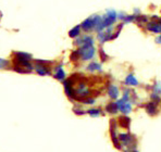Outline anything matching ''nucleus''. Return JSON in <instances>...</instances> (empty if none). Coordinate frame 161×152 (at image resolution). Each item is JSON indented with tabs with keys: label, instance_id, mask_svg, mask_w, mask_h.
Listing matches in <instances>:
<instances>
[{
	"label": "nucleus",
	"instance_id": "1",
	"mask_svg": "<svg viewBox=\"0 0 161 152\" xmlns=\"http://www.w3.org/2000/svg\"><path fill=\"white\" fill-rule=\"evenodd\" d=\"M90 94H92V90L89 89L87 84L83 80H80L74 87V100L82 101L83 99L90 97Z\"/></svg>",
	"mask_w": 161,
	"mask_h": 152
},
{
	"label": "nucleus",
	"instance_id": "2",
	"mask_svg": "<svg viewBox=\"0 0 161 152\" xmlns=\"http://www.w3.org/2000/svg\"><path fill=\"white\" fill-rule=\"evenodd\" d=\"M117 21H118V12L113 9H108L105 15H102V24L105 30L110 26H113Z\"/></svg>",
	"mask_w": 161,
	"mask_h": 152
},
{
	"label": "nucleus",
	"instance_id": "3",
	"mask_svg": "<svg viewBox=\"0 0 161 152\" xmlns=\"http://www.w3.org/2000/svg\"><path fill=\"white\" fill-rule=\"evenodd\" d=\"M78 53H80V57L82 61H89L92 60L93 58L95 57L96 54V48L94 46H82L77 49Z\"/></svg>",
	"mask_w": 161,
	"mask_h": 152
},
{
	"label": "nucleus",
	"instance_id": "4",
	"mask_svg": "<svg viewBox=\"0 0 161 152\" xmlns=\"http://www.w3.org/2000/svg\"><path fill=\"white\" fill-rule=\"evenodd\" d=\"M12 63H13V65L20 66V68H25V70H27V71H30V72H32V71L34 70V65H33L31 60H25V59L13 57Z\"/></svg>",
	"mask_w": 161,
	"mask_h": 152
},
{
	"label": "nucleus",
	"instance_id": "5",
	"mask_svg": "<svg viewBox=\"0 0 161 152\" xmlns=\"http://www.w3.org/2000/svg\"><path fill=\"white\" fill-rule=\"evenodd\" d=\"M117 106L119 109V112L123 114V115H129L132 112V103L131 101H124L123 99H118L117 101Z\"/></svg>",
	"mask_w": 161,
	"mask_h": 152
},
{
	"label": "nucleus",
	"instance_id": "6",
	"mask_svg": "<svg viewBox=\"0 0 161 152\" xmlns=\"http://www.w3.org/2000/svg\"><path fill=\"white\" fill-rule=\"evenodd\" d=\"M80 27H82V30L85 32V33H89V32L95 30V19H94V15L89 16L87 19H85L83 22L80 23Z\"/></svg>",
	"mask_w": 161,
	"mask_h": 152
},
{
	"label": "nucleus",
	"instance_id": "7",
	"mask_svg": "<svg viewBox=\"0 0 161 152\" xmlns=\"http://www.w3.org/2000/svg\"><path fill=\"white\" fill-rule=\"evenodd\" d=\"M145 28L153 34H161V23L158 21H149L145 25Z\"/></svg>",
	"mask_w": 161,
	"mask_h": 152
},
{
	"label": "nucleus",
	"instance_id": "8",
	"mask_svg": "<svg viewBox=\"0 0 161 152\" xmlns=\"http://www.w3.org/2000/svg\"><path fill=\"white\" fill-rule=\"evenodd\" d=\"M35 72L37 73L40 76H46V75H51V68L49 65H44V64H38L35 63L34 65Z\"/></svg>",
	"mask_w": 161,
	"mask_h": 152
},
{
	"label": "nucleus",
	"instance_id": "9",
	"mask_svg": "<svg viewBox=\"0 0 161 152\" xmlns=\"http://www.w3.org/2000/svg\"><path fill=\"white\" fill-rule=\"evenodd\" d=\"M54 77L56 78L57 80L59 82H64L66 78V75H65V72L64 70H63V64L60 63V64H58L56 68H54Z\"/></svg>",
	"mask_w": 161,
	"mask_h": 152
},
{
	"label": "nucleus",
	"instance_id": "10",
	"mask_svg": "<svg viewBox=\"0 0 161 152\" xmlns=\"http://www.w3.org/2000/svg\"><path fill=\"white\" fill-rule=\"evenodd\" d=\"M107 94L109 96V98L111 100H118L119 99V96H120V89L117 85H109L107 88Z\"/></svg>",
	"mask_w": 161,
	"mask_h": 152
},
{
	"label": "nucleus",
	"instance_id": "11",
	"mask_svg": "<svg viewBox=\"0 0 161 152\" xmlns=\"http://www.w3.org/2000/svg\"><path fill=\"white\" fill-rule=\"evenodd\" d=\"M120 144H124V146H130L131 144H133L134 137L132 136L130 133H121L118 135Z\"/></svg>",
	"mask_w": 161,
	"mask_h": 152
},
{
	"label": "nucleus",
	"instance_id": "12",
	"mask_svg": "<svg viewBox=\"0 0 161 152\" xmlns=\"http://www.w3.org/2000/svg\"><path fill=\"white\" fill-rule=\"evenodd\" d=\"M112 35L113 34H110V33H108L106 30H102V32L97 33V39L99 40L100 45H104L105 42H109V40H113L112 39Z\"/></svg>",
	"mask_w": 161,
	"mask_h": 152
},
{
	"label": "nucleus",
	"instance_id": "13",
	"mask_svg": "<svg viewBox=\"0 0 161 152\" xmlns=\"http://www.w3.org/2000/svg\"><path fill=\"white\" fill-rule=\"evenodd\" d=\"M124 84H125L126 86H131V87H136V86L139 85L136 76H135L134 74H132V73H130L129 75H126L125 80H124Z\"/></svg>",
	"mask_w": 161,
	"mask_h": 152
},
{
	"label": "nucleus",
	"instance_id": "14",
	"mask_svg": "<svg viewBox=\"0 0 161 152\" xmlns=\"http://www.w3.org/2000/svg\"><path fill=\"white\" fill-rule=\"evenodd\" d=\"M86 71L89 73H94V72H101L102 71V66L100 63L96 62V61H92L87 66H86Z\"/></svg>",
	"mask_w": 161,
	"mask_h": 152
},
{
	"label": "nucleus",
	"instance_id": "15",
	"mask_svg": "<svg viewBox=\"0 0 161 152\" xmlns=\"http://www.w3.org/2000/svg\"><path fill=\"white\" fill-rule=\"evenodd\" d=\"M158 103L153 102V101H150V102L146 103L145 104V110L146 112L149 114V115H156L158 112Z\"/></svg>",
	"mask_w": 161,
	"mask_h": 152
},
{
	"label": "nucleus",
	"instance_id": "16",
	"mask_svg": "<svg viewBox=\"0 0 161 152\" xmlns=\"http://www.w3.org/2000/svg\"><path fill=\"white\" fill-rule=\"evenodd\" d=\"M138 26H143V25H146L147 23L149 22V18L147 15L144 14H139V15H135V21H134Z\"/></svg>",
	"mask_w": 161,
	"mask_h": 152
},
{
	"label": "nucleus",
	"instance_id": "17",
	"mask_svg": "<svg viewBox=\"0 0 161 152\" xmlns=\"http://www.w3.org/2000/svg\"><path fill=\"white\" fill-rule=\"evenodd\" d=\"M80 33H82V27H80V24H78V25H75L73 28L69 30V37L75 39L78 36H80Z\"/></svg>",
	"mask_w": 161,
	"mask_h": 152
},
{
	"label": "nucleus",
	"instance_id": "18",
	"mask_svg": "<svg viewBox=\"0 0 161 152\" xmlns=\"http://www.w3.org/2000/svg\"><path fill=\"white\" fill-rule=\"evenodd\" d=\"M105 110H106L107 113L111 114V115H115V114H118V112H119V109H118V106H117L115 102L108 103L107 106H106V108H105Z\"/></svg>",
	"mask_w": 161,
	"mask_h": 152
},
{
	"label": "nucleus",
	"instance_id": "19",
	"mask_svg": "<svg viewBox=\"0 0 161 152\" xmlns=\"http://www.w3.org/2000/svg\"><path fill=\"white\" fill-rule=\"evenodd\" d=\"M13 57L16 58H21V59H25V60H31L33 59L32 54L27 52H23V51H14L13 52Z\"/></svg>",
	"mask_w": 161,
	"mask_h": 152
},
{
	"label": "nucleus",
	"instance_id": "20",
	"mask_svg": "<svg viewBox=\"0 0 161 152\" xmlns=\"http://www.w3.org/2000/svg\"><path fill=\"white\" fill-rule=\"evenodd\" d=\"M82 37H83V46H94L95 39H94L93 36H90V35H82Z\"/></svg>",
	"mask_w": 161,
	"mask_h": 152
},
{
	"label": "nucleus",
	"instance_id": "21",
	"mask_svg": "<svg viewBox=\"0 0 161 152\" xmlns=\"http://www.w3.org/2000/svg\"><path fill=\"white\" fill-rule=\"evenodd\" d=\"M86 113L90 115V116H93V118H98L100 114L102 113V111L99 108H92V109H88L86 111Z\"/></svg>",
	"mask_w": 161,
	"mask_h": 152
},
{
	"label": "nucleus",
	"instance_id": "22",
	"mask_svg": "<svg viewBox=\"0 0 161 152\" xmlns=\"http://www.w3.org/2000/svg\"><path fill=\"white\" fill-rule=\"evenodd\" d=\"M118 123L120 125L124 127V128H127L129 127V124H130V118H127V115H122L118 118Z\"/></svg>",
	"mask_w": 161,
	"mask_h": 152
},
{
	"label": "nucleus",
	"instance_id": "23",
	"mask_svg": "<svg viewBox=\"0 0 161 152\" xmlns=\"http://www.w3.org/2000/svg\"><path fill=\"white\" fill-rule=\"evenodd\" d=\"M151 94H155V95H158L161 97V82L157 80L156 83L153 85V92Z\"/></svg>",
	"mask_w": 161,
	"mask_h": 152
},
{
	"label": "nucleus",
	"instance_id": "24",
	"mask_svg": "<svg viewBox=\"0 0 161 152\" xmlns=\"http://www.w3.org/2000/svg\"><path fill=\"white\" fill-rule=\"evenodd\" d=\"M12 70H13L14 72H16V73H20V74H28V73H31L30 71H27V70H25V68H20V66H16V65H13V68H12Z\"/></svg>",
	"mask_w": 161,
	"mask_h": 152
},
{
	"label": "nucleus",
	"instance_id": "25",
	"mask_svg": "<svg viewBox=\"0 0 161 152\" xmlns=\"http://www.w3.org/2000/svg\"><path fill=\"white\" fill-rule=\"evenodd\" d=\"M80 102L84 103V104H88V106H92V104H94V103L96 102V99L93 98V97H87V98L83 99V100H82Z\"/></svg>",
	"mask_w": 161,
	"mask_h": 152
},
{
	"label": "nucleus",
	"instance_id": "26",
	"mask_svg": "<svg viewBox=\"0 0 161 152\" xmlns=\"http://www.w3.org/2000/svg\"><path fill=\"white\" fill-rule=\"evenodd\" d=\"M70 59H71V61H73V62H76V61H78V59H80L78 51H77V50L72 51L71 56H70Z\"/></svg>",
	"mask_w": 161,
	"mask_h": 152
},
{
	"label": "nucleus",
	"instance_id": "27",
	"mask_svg": "<svg viewBox=\"0 0 161 152\" xmlns=\"http://www.w3.org/2000/svg\"><path fill=\"white\" fill-rule=\"evenodd\" d=\"M9 65H10V61L6 60V59H1V58H0V70L8 68Z\"/></svg>",
	"mask_w": 161,
	"mask_h": 152
},
{
	"label": "nucleus",
	"instance_id": "28",
	"mask_svg": "<svg viewBox=\"0 0 161 152\" xmlns=\"http://www.w3.org/2000/svg\"><path fill=\"white\" fill-rule=\"evenodd\" d=\"M135 21V15L134 14H127L125 20H124V24H129V23H132Z\"/></svg>",
	"mask_w": 161,
	"mask_h": 152
},
{
	"label": "nucleus",
	"instance_id": "29",
	"mask_svg": "<svg viewBox=\"0 0 161 152\" xmlns=\"http://www.w3.org/2000/svg\"><path fill=\"white\" fill-rule=\"evenodd\" d=\"M99 56H100V59H101V61H102V62H106V61L108 60V58H109L107 56V53L104 51V49H100L99 50Z\"/></svg>",
	"mask_w": 161,
	"mask_h": 152
},
{
	"label": "nucleus",
	"instance_id": "30",
	"mask_svg": "<svg viewBox=\"0 0 161 152\" xmlns=\"http://www.w3.org/2000/svg\"><path fill=\"white\" fill-rule=\"evenodd\" d=\"M73 112L76 114V115H84V114H86V111H84L82 108H74V109H73Z\"/></svg>",
	"mask_w": 161,
	"mask_h": 152
},
{
	"label": "nucleus",
	"instance_id": "31",
	"mask_svg": "<svg viewBox=\"0 0 161 152\" xmlns=\"http://www.w3.org/2000/svg\"><path fill=\"white\" fill-rule=\"evenodd\" d=\"M126 13L125 12H118V21H122V22H124V20H125V18H126Z\"/></svg>",
	"mask_w": 161,
	"mask_h": 152
},
{
	"label": "nucleus",
	"instance_id": "32",
	"mask_svg": "<svg viewBox=\"0 0 161 152\" xmlns=\"http://www.w3.org/2000/svg\"><path fill=\"white\" fill-rule=\"evenodd\" d=\"M155 42H156V44H158V45H161V34H159L157 37H156Z\"/></svg>",
	"mask_w": 161,
	"mask_h": 152
},
{
	"label": "nucleus",
	"instance_id": "33",
	"mask_svg": "<svg viewBox=\"0 0 161 152\" xmlns=\"http://www.w3.org/2000/svg\"><path fill=\"white\" fill-rule=\"evenodd\" d=\"M133 14L134 15H139V14H142V12H141V10H139L138 8H135L134 10H133Z\"/></svg>",
	"mask_w": 161,
	"mask_h": 152
},
{
	"label": "nucleus",
	"instance_id": "34",
	"mask_svg": "<svg viewBox=\"0 0 161 152\" xmlns=\"http://www.w3.org/2000/svg\"><path fill=\"white\" fill-rule=\"evenodd\" d=\"M158 22L161 23V16H160V18H159V20H158Z\"/></svg>",
	"mask_w": 161,
	"mask_h": 152
},
{
	"label": "nucleus",
	"instance_id": "35",
	"mask_svg": "<svg viewBox=\"0 0 161 152\" xmlns=\"http://www.w3.org/2000/svg\"><path fill=\"white\" fill-rule=\"evenodd\" d=\"M133 152H139V151H138V150H135V149H134V150H133Z\"/></svg>",
	"mask_w": 161,
	"mask_h": 152
}]
</instances>
